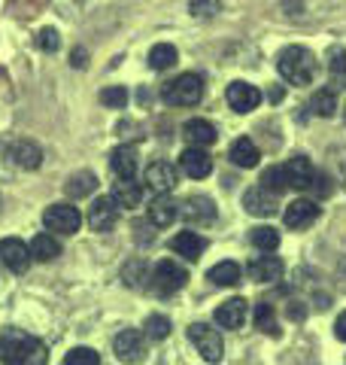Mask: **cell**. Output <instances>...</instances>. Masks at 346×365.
I'll return each mask as SVG.
<instances>
[{
  "label": "cell",
  "instance_id": "e575fe53",
  "mask_svg": "<svg viewBox=\"0 0 346 365\" xmlns=\"http://www.w3.org/2000/svg\"><path fill=\"white\" fill-rule=\"evenodd\" d=\"M261 186L268 189V192H273V195H283V192L288 189L283 168H280V165H273V168L264 170V174H261Z\"/></svg>",
  "mask_w": 346,
  "mask_h": 365
},
{
  "label": "cell",
  "instance_id": "bcb514c9",
  "mask_svg": "<svg viewBox=\"0 0 346 365\" xmlns=\"http://www.w3.org/2000/svg\"><path fill=\"white\" fill-rule=\"evenodd\" d=\"M285 98V88L283 86H276V88H271V101H273V104H280V101Z\"/></svg>",
  "mask_w": 346,
  "mask_h": 365
},
{
  "label": "cell",
  "instance_id": "3957f363",
  "mask_svg": "<svg viewBox=\"0 0 346 365\" xmlns=\"http://www.w3.org/2000/svg\"><path fill=\"white\" fill-rule=\"evenodd\" d=\"M161 98L170 107H194L204 98V79L198 73H179L161 88Z\"/></svg>",
  "mask_w": 346,
  "mask_h": 365
},
{
  "label": "cell",
  "instance_id": "d6a6232c",
  "mask_svg": "<svg viewBox=\"0 0 346 365\" xmlns=\"http://www.w3.org/2000/svg\"><path fill=\"white\" fill-rule=\"evenodd\" d=\"M122 277H125V283H128L131 289H143V287H146V280H149L146 262H143V259H131L128 265L122 268Z\"/></svg>",
  "mask_w": 346,
  "mask_h": 365
},
{
  "label": "cell",
  "instance_id": "7c38bea8",
  "mask_svg": "<svg viewBox=\"0 0 346 365\" xmlns=\"http://www.w3.org/2000/svg\"><path fill=\"white\" fill-rule=\"evenodd\" d=\"M177 182H179V174L170 162H152L146 168V186L152 189L155 195H170V192L177 189Z\"/></svg>",
  "mask_w": 346,
  "mask_h": 365
},
{
  "label": "cell",
  "instance_id": "ab89813d",
  "mask_svg": "<svg viewBox=\"0 0 346 365\" xmlns=\"http://www.w3.org/2000/svg\"><path fill=\"white\" fill-rule=\"evenodd\" d=\"M37 46H40L43 52H55L58 46H61V37H58L55 28H43V31L37 34Z\"/></svg>",
  "mask_w": 346,
  "mask_h": 365
},
{
  "label": "cell",
  "instance_id": "44dd1931",
  "mask_svg": "<svg viewBox=\"0 0 346 365\" xmlns=\"http://www.w3.org/2000/svg\"><path fill=\"white\" fill-rule=\"evenodd\" d=\"M283 274V259L280 256H256L249 262V277L258 280V283H271V280H280Z\"/></svg>",
  "mask_w": 346,
  "mask_h": 365
},
{
  "label": "cell",
  "instance_id": "d590c367",
  "mask_svg": "<svg viewBox=\"0 0 346 365\" xmlns=\"http://www.w3.org/2000/svg\"><path fill=\"white\" fill-rule=\"evenodd\" d=\"M328 71H331V76L337 79V83L346 86V49L343 46H331L328 49Z\"/></svg>",
  "mask_w": 346,
  "mask_h": 365
},
{
  "label": "cell",
  "instance_id": "d6986e66",
  "mask_svg": "<svg viewBox=\"0 0 346 365\" xmlns=\"http://www.w3.org/2000/svg\"><path fill=\"white\" fill-rule=\"evenodd\" d=\"M170 250L177 256H182L186 262H198L204 256V250H206V241H204L201 235H194V232H179L170 241Z\"/></svg>",
  "mask_w": 346,
  "mask_h": 365
},
{
  "label": "cell",
  "instance_id": "9c48e42d",
  "mask_svg": "<svg viewBox=\"0 0 346 365\" xmlns=\"http://www.w3.org/2000/svg\"><path fill=\"white\" fill-rule=\"evenodd\" d=\"M0 262L13 274H25L33 262L31 247L25 241H19V237H4V241H0Z\"/></svg>",
  "mask_w": 346,
  "mask_h": 365
},
{
  "label": "cell",
  "instance_id": "d4e9b609",
  "mask_svg": "<svg viewBox=\"0 0 346 365\" xmlns=\"http://www.w3.org/2000/svg\"><path fill=\"white\" fill-rule=\"evenodd\" d=\"M112 201L119 204V207L125 210H134V207H140V201H143V186L137 180H119L112 186Z\"/></svg>",
  "mask_w": 346,
  "mask_h": 365
},
{
  "label": "cell",
  "instance_id": "cb8c5ba5",
  "mask_svg": "<svg viewBox=\"0 0 346 365\" xmlns=\"http://www.w3.org/2000/svg\"><path fill=\"white\" fill-rule=\"evenodd\" d=\"M246 319V302L243 299H228L216 307V323L222 329H240Z\"/></svg>",
  "mask_w": 346,
  "mask_h": 365
},
{
  "label": "cell",
  "instance_id": "7a4b0ae2",
  "mask_svg": "<svg viewBox=\"0 0 346 365\" xmlns=\"http://www.w3.org/2000/svg\"><path fill=\"white\" fill-rule=\"evenodd\" d=\"M276 71L285 83L292 86H310L316 79V55L304 49V46H285L276 55Z\"/></svg>",
  "mask_w": 346,
  "mask_h": 365
},
{
  "label": "cell",
  "instance_id": "ffe728a7",
  "mask_svg": "<svg viewBox=\"0 0 346 365\" xmlns=\"http://www.w3.org/2000/svg\"><path fill=\"white\" fill-rule=\"evenodd\" d=\"M182 137L192 143V146H213L216 143V125L206 122V119H189L186 125H182Z\"/></svg>",
  "mask_w": 346,
  "mask_h": 365
},
{
  "label": "cell",
  "instance_id": "277c9868",
  "mask_svg": "<svg viewBox=\"0 0 346 365\" xmlns=\"http://www.w3.org/2000/svg\"><path fill=\"white\" fill-rule=\"evenodd\" d=\"M149 280H152V289L158 295H173V292H179L189 283V271L182 268L179 262H173V259H161L158 265L152 268V274H149Z\"/></svg>",
  "mask_w": 346,
  "mask_h": 365
},
{
  "label": "cell",
  "instance_id": "b9f144b4",
  "mask_svg": "<svg viewBox=\"0 0 346 365\" xmlns=\"http://www.w3.org/2000/svg\"><path fill=\"white\" fill-rule=\"evenodd\" d=\"M310 192H316L319 198L331 195V180H328L325 174H316V177H313V182H310Z\"/></svg>",
  "mask_w": 346,
  "mask_h": 365
},
{
  "label": "cell",
  "instance_id": "1f68e13d",
  "mask_svg": "<svg viewBox=\"0 0 346 365\" xmlns=\"http://www.w3.org/2000/svg\"><path fill=\"white\" fill-rule=\"evenodd\" d=\"M249 241L256 244L258 250H264V253H273V250L280 247V232H276V228H271V225H258V228H252Z\"/></svg>",
  "mask_w": 346,
  "mask_h": 365
},
{
  "label": "cell",
  "instance_id": "ba28073f",
  "mask_svg": "<svg viewBox=\"0 0 346 365\" xmlns=\"http://www.w3.org/2000/svg\"><path fill=\"white\" fill-rule=\"evenodd\" d=\"M179 216L189 225H210L216 222V204L206 195H189L186 201H179Z\"/></svg>",
  "mask_w": 346,
  "mask_h": 365
},
{
  "label": "cell",
  "instance_id": "7dc6e473",
  "mask_svg": "<svg viewBox=\"0 0 346 365\" xmlns=\"http://www.w3.org/2000/svg\"><path fill=\"white\" fill-rule=\"evenodd\" d=\"M343 119H346V107H343Z\"/></svg>",
  "mask_w": 346,
  "mask_h": 365
},
{
  "label": "cell",
  "instance_id": "484cf974",
  "mask_svg": "<svg viewBox=\"0 0 346 365\" xmlns=\"http://www.w3.org/2000/svg\"><path fill=\"white\" fill-rule=\"evenodd\" d=\"M240 277H243V271H240L237 262H219V265H213L210 271H206V280L216 283V287H237Z\"/></svg>",
  "mask_w": 346,
  "mask_h": 365
},
{
  "label": "cell",
  "instance_id": "9a60e30c",
  "mask_svg": "<svg viewBox=\"0 0 346 365\" xmlns=\"http://www.w3.org/2000/svg\"><path fill=\"white\" fill-rule=\"evenodd\" d=\"M243 207L252 216H273L280 210V195H273L264 186H252L243 192Z\"/></svg>",
  "mask_w": 346,
  "mask_h": 365
},
{
  "label": "cell",
  "instance_id": "7bdbcfd3",
  "mask_svg": "<svg viewBox=\"0 0 346 365\" xmlns=\"http://www.w3.org/2000/svg\"><path fill=\"white\" fill-rule=\"evenodd\" d=\"M70 64H73V67H85V64H88V52H85V49H73Z\"/></svg>",
  "mask_w": 346,
  "mask_h": 365
},
{
  "label": "cell",
  "instance_id": "52a82bcc",
  "mask_svg": "<svg viewBox=\"0 0 346 365\" xmlns=\"http://www.w3.org/2000/svg\"><path fill=\"white\" fill-rule=\"evenodd\" d=\"M43 225L49 232H61V235H76L79 225H83V213H79L73 204H52L43 213Z\"/></svg>",
  "mask_w": 346,
  "mask_h": 365
},
{
  "label": "cell",
  "instance_id": "4dcf8cb0",
  "mask_svg": "<svg viewBox=\"0 0 346 365\" xmlns=\"http://www.w3.org/2000/svg\"><path fill=\"white\" fill-rule=\"evenodd\" d=\"M173 64H177V49H173L170 43L152 46V52H149V67H152V71H170Z\"/></svg>",
  "mask_w": 346,
  "mask_h": 365
},
{
  "label": "cell",
  "instance_id": "836d02e7",
  "mask_svg": "<svg viewBox=\"0 0 346 365\" xmlns=\"http://www.w3.org/2000/svg\"><path fill=\"white\" fill-rule=\"evenodd\" d=\"M143 335L149 338V341H164L167 335H170V319L167 317H161V314H152L146 319V326H143Z\"/></svg>",
  "mask_w": 346,
  "mask_h": 365
},
{
  "label": "cell",
  "instance_id": "74e56055",
  "mask_svg": "<svg viewBox=\"0 0 346 365\" xmlns=\"http://www.w3.org/2000/svg\"><path fill=\"white\" fill-rule=\"evenodd\" d=\"M100 101H103V104H107L110 110H125V104H128V88H122V86L103 88V91H100Z\"/></svg>",
  "mask_w": 346,
  "mask_h": 365
},
{
  "label": "cell",
  "instance_id": "e0dca14e",
  "mask_svg": "<svg viewBox=\"0 0 346 365\" xmlns=\"http://www.w3.org/2000/svg\"><path fill=\"white\" fill-rule=\"evenodd\" d=\"M6 150H9V158H13V165L19 170H37L43 165V150L33 140H13V143H6Z\"/></svg>",
  "mask_w": 346,
  "mask_h": 365
},
{
  "label": "cell",
  "instance_id": "4fadbf2b",
  "mask_svg": "<svg viewBox=\"0 0 346 365\" xmlns=\"http://www.w3.org/2000/svg\"><path fill=\"white\" fill-rule=\"evenodd\" d=\"M228 104L234 113H252L258 104H261V91L252 86V83H243V79H237V83H231L228 91H225Z\"/></svg>",
  "mask_w": 346,
  "mask_h": 365
},
{
  "label": "cell",
  "instance_id": "30bf717a",
  "mask_svg": "<svg viewBox=\"0 0 346 365\" xmlns=\"http://www.w3.org/2000/svg\"><path fill=\"white\" fill-rule=\"evenodd\" d=\"M119 222V204L112 201V195H100L88 207V228L91 232H110Z\"/></svg>",
  "mask_w": 346,
  "mask_h": 365
},
{
  "label": "cell",
  "instance_id": "5bb4252c",
  "mask_svg": "<svg viewBox=\"0 0 346 365\" xmlns=\"http://www.w3.org/2000/svg\"><path fill=\"white\" fill-rule=\"evenodd\" d=\"M319 220V204L316 201H310V198H298V201H292L285 207V213H283V222L288 225V228H298V232H304V228H310Z\"/></svg>",
  "mask_w": 346,
  "mask_h": 365
},
{
  "label": "cell",
  "instance_id": "f546056e",
  "mask_svg": "<svg viewBox=\"0 0 346 365\" xmlns=\"http://www.w3.org/2000/svg\"><path fill=\"white\" fill-rule=\"evenodd\" d=\"M252 319H256V329H261L264 335H280V323H276L273 304L258 302V304H256V314H252Z\"/></svg>",
  "mask_w": 346,
  "mask_h": 365
},
{
  "label": "cell",
  "instance_id": "603a6c76",
  "mask_svg": "<svg viewBox=\"0 0 346 365\" xmlns=\"http://www.w3.org/2000/svg\"><path fill=\"white\" fill-rule=\"evenodd\" d=\"M228 158L234 162L237 168H243V170H249V168H256L258 162H261V153H258V146L249 140V137H237L234 143H231V150H228Z\"/></svg>",
  "mask_w": 346,
  "mask_h": 365
},
{
  "label": "cell",
  "instance_id": "8d00e7d4",
  "mask_svg": "<svg viewBox=\"0 0 346 365\" xmlns=\"http://www.w3.org/2000/svg\"><path fill=\"white\" fill-rule=\"evenodd\" d=\"M64 365H100V356L91 347H73L64 356Z\"/></svg>",
  "mask_w": 346,
  "mask_h": 365
},
{
  "label": "cell",
  "instance_id": "60d3db41",
  "mask_svg": "<svg viewBox=\"0 0 346 365\" xmlns=\"http://www.w3.org/2000/svg\"><path fill=\"white\" fill-rule=\"evenodd\" d=\"M13 158H9V150H6V143L0 140V180H9L13 177Z\"/></svg>",
  "mask_w": 346,
  "mask_h": 365
},
{
  "label": "cell",
  "instance_id": "8fae6325",
  "mask_svg": "<svg viewBox=\"0 0 346 365\" xmlns=\"http://www.w3.org/2000/svg\"><path fill=\"white\" fill-rule=\"evenodd\" d=\"M283 174H285L288 189L304 192V189H310V182H313L316 168H313V162H310L307 155H292V158H288V162L283 165Z\"/></svg>",
  "mask_w": 346,
  "mask_h": 365
},
{
  "label": "cell",
  "instance_id": "ac0fdd59",
  "mask_svg": "<svg viewBox=\"0 0 346 365\" xmlns=\"http://www.w3.org/2000/svg\"><path fill=\"white\" fill-rule=\"evenodd\" d=\"M146 216H149V225L167 228L179 216V201H173L170 195H155V201L146 207Z\"/></svg>",
  "mask_w": 346,
  "mask_h": 365
},
{
  "label": "cell",
  "instance_id": "f35d334b",
  "mask_svg": "<svg viewBox=\"0 0 346 365\" xmlns=\"http://www.w3.org/2000/svg\"><path fill=\"white\" fill-rule=\"evenodd\" d=\"M219 9H222V4H219V0H192V4H189V13H192L194 19H213Z\"/></svg>",
  "mask_w": 346,
  "mask_h": 365
},
{
  "label": "cell",
  "instance_id": "7402d4cb",
  "mask_svg": "<svg viewBox=\"0 0 346 365\" xmlns=\"http://www.w3.org/2000/svg\"><path fill=\"white\" fill-rule=\"evenodd\" d=\"M110 168L119 180H134L137 177V150L134 146H115L110 155Z\"/></svg>",
  "mask_w": 346,
  "mask_h": 365
},
{
  "label": "cell",
  "instance_id": "4316f807",
  "mask_svg": "<svg viewBox=\"0 0 346 365\" xmlns=\"http://www.w3.org/2000/svg\"><path fill=\"white\" fill-rule=\"evenodd\" d=\"M31 256L37 259V262H52V259L61 256V244H58V237L49 235V232L33 235V241H31Z\"/></svg>",
  "mask_w": 346,
  "mask_h": 365
},
{
  "label": "cell",
  "instance_id": "6da1fadb",
  "mask_svg": "<svg viewBox=\"0 0 346 365\" xmlns=\"http://www.w3.org/2000/svg\"><path fill=\"white\" fill-rule=\"evenodd\" d=\"M49 353L40 338L21 329H4L0 332V362L4 365H46Z\"/></svg>",
  "mask_w": 346,
  "mask_h": 365
},
{
  "label": "cell",
  "instance_id": "83f0119b",
  "mask_svg": "<svg viewBox=\"0 0 346 365\" xmlns=\"http://www.w3.org/2000/svg\"><path fill=\"white\" fill-rule=\"evenodd\" d=\"M310 110L322 119H331L337 113V91L334 88H319L313 98H310Z\"/></svg>",
  "mask_w": 346,
  "mask_h": 365
},
{
  "label": "cell",
  "instance_id": "f1b7e54d",
  "mask_svg": "<svg viewBox=\"0 0 346 365\" xmlns=\"http://www.w3.org/2000/svg\"><path fill=\"white\" fill-rule=\"evenodd\" d=\"M95 189H98V177L91 174V170H79V174H73L67 180V195L70 198H85Z\"/></svg>",
  "mask_w": 346,
  "mask_h": 365
},
{
  "label": "cell",
  "instance_id": "2e32d148",
  "mask_svg": "<svg viewBox=\"0 0 346 365\" xmlns=\"http://www.w3.org/2000/svg\"><path fill=\"white\" fill-rule=\"evenodd\" d=\"M179 168H182V174H189L192 180H204L213 174V158L204 146H189V150L179 155Z\"/></svg>",
  "mask_w": 346,
  "mask_h": 365
},
{
  "label": "cell",
  "instance_id": "f6af8a7d",
  "mask_svg": "<svg viewBox=\"0 0 346 365\" xmlns=\"http://www.w3.org/2000/svg\"><path fill=\"white\" fill-rule=\"evenodd\" d=\"M288 317H292V319H304V317H307V307L301 311V304L292 302V304H288Z\"/></svg>",
  "mask_w": 346,
  "mask_h": 365
},
{
  "label": "cell",
  "instance_id": "8992f818",
  "mask_svg": "<svg viewBox=\"0 0 346 365\" xmlns=\"http://www.w3.org/2000/svg\"><path fill=\"white\" fill-rule=\"evenodd\" d=\"M189 341H192L194 350H198L206 362H222L225 344H222V335H219L216 329L204 326V323H192L189 326Z\"/></svg>",
  "mask_w": 346,
  "mask_h": 365
},
{
  "label": "cell",
  "instance_id": "5b68a950",
  "mask_svg": "<svg viewBox=\"0 0 346 365\" xmlns=\"http://www.w3.org/2000/svg\"><path fill=\"white\" fill-rule=\"evenodd\" d=\"M112 353L125 365H140V362H146V353H149L146 335L140 332V329H122V332L112 338Z\"/></svg>",
  "mask_w": 346,
  "mask_h": 365
},
{
  "label": "cell",
  "instance_id": "ee69618b",
  "mask_svg": "<svg viewBox=\"0 0 346 365\" xmlns=\"http://www.w3.org/2000/svg\"><path fill=\"white\" fill-rule=\"evenodd\" d=\"M334 335H337L340 341H346V311L337 317V323H334Z\"/></svg>",
  "mask_w": 346,
  "mask_h": 365
}]
</instances>
